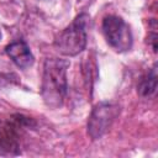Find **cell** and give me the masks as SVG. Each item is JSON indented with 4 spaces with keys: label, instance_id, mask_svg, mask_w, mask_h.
Instances as JSON below:
<instances>
[{
    "label": "cell",
    "instance_id": "obj_1",
    "mask_svg": "<svg viewBox=\"0 0 158 158\" xmlns=\"http://www.w3.org/2000/svg\"><path fill=\"white\" fill-rule=\"evenodd\" d=\"M69 62L59 58H48L43 65L41 95L44 104L51 109L63 105L68 91L67 69Z\"/></svg>",
    "mask_w": 158,
    "mask_h": 158
},
{
    "label": "cell",
    "instance_id": "obj_2",
    "mask_svg": "<svg viewBox=\"0 0 158 158\" xmlns=\"http://www.w3.org/2000/svg\"><path fill=\"white\" fill-rule=\"evenodd\" d=\"M89 20L90 19L86 14L78 15L73 22L56 37L54 47L60 54L74 57L85 49L88 41L86 27Z\"/></svg>",
    "mask_w": 158,
    "mask_h": 158
},
{
    "label": "cell",
    "instance_id": "obj_3",
    "mask_svg": "<svg viewBox=\"0 0 158 158\" xmlns=\"http://www.w3.org/2000/svg\"><path fill=\"white\" fill-rule=\"evenodd\" d=\"M102 33L107 44L116 52H127L132 47L133 37L130 26L116 15H109L102 20Z\"/></svg>",
    "mask_w": 158,
    "mask_h": 158
},
{
    "label": "cell",
    "instance_id": "obj_4",
    "mask_svg": "<svg viewBox=\"0 0 158 158\" xmlns=\"http://www.w3.org/2000/svg\"><path fill=\"white\" fill-rule=\"evenodd\" d=\"M120 114V107L112 102H100L94 106L88 120V133L93 139L102 137Z\"/></svg>",
    "mask_w": 158,
    "mask_h": 158
},
{
    "label": "cell",
    "instance_id": "obj_5",
    "mask_svg": "<svg viewBox=\"0 0 158 158\" xmlns=\"http://www.w3.org/2000/svg\"><path fill=\"white\" fill-rule=\"evenodd\" d=\"M30 118L15 115L5 122H0V152L16 154L19 148L20 131L30 123Z\"/></svg>",
    "mask_w": 158,
    "mask_h": 158
},
{
    "label": "cell",
    "instance_id": "obj_6",
    "mask_svg": "<svg viewBox=\"0 0 158 158\" xmlns=\"http://www.w3.org/2000/svg\"><path fill=\"white\" fill-rule=\"evenodd\" d=\"M5 52L19 68L26 69L31 67L35 62V58L30 51V47L22 40H17L7 44L5 47Z\"/></svg>",
    "mask_w": 158,
    "mask_h": 158
},
{
    "label": "cell",
    "instance_id": "obj_7",
    "mask_svg": "<svg viewBox=\"0 0 158 158\" xmlns=\"http://www.w3.org/2000/svg\"><path fill=\"white\" fill-rule=\"evenodd\" d=\"M157 90V65L154 64L152 69L142 77L137 85V91L142 98H151L156 94Z\"/></svg>",
    "mask_w": 158,
    "mask_h": 158
},
{
    "label": "cell",
    "instance_id": "obj_8",
    "mask_svg": "<svg viewBox=\"0 0 158 158\" xmlns=\"http://www.w3.org/2000/svg\"><path fill=\"white\" fill-rule=\"evenodd\" d=\"M91 1H94V0H79V4H80V5H81L83 2H85V4H88V2H89V4H90Z\"/></svg>",
    "mask_w": 158,
    "mask_h": 158
}]
</instances>
